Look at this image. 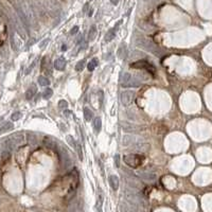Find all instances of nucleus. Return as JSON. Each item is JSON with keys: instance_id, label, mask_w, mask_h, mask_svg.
Wrapping results in <instances>:
<instances>
[{"instance_id": "f257e3e1", "label": "nucleus", "mask_w": 212, "mask_h": 212, "mask_svg": "<svg viewBox=\"0 0 212 212\" xmlns=\"http://www.w3.org/2000/svg\"><path fill=\"white\" fill-rule=\"evenodd\" d=\"M123 160H124V162L128 167L136 169L143 164L144 156L139 155V154H127V155H124Z\"/></svg>"}, {"instance_id": "f03ea898", "label": "nucleus", "mask_w": 212, "mask_h": 212, "mask_svg": "<svg viewBox=\"0 0 212 212\" xmlns=\"http://www.w3.org/2000/svg\"><path fill=\"white\" fill-rule=\"evenodd\" d=\"M141 85L139 81L137 80L133 74L128 72H125L121 76V86L122 87H138Z\"/></svg>"}, {"instance_id": "7ed1b4c3", "label": "nucleus", "mask_w": 212, "mask_h": 212, "mask_svg": "<svg viewBox=\"0 0 212 212\" xmlns=\"http://www.w3.org/2000/svg\"><path fill=\"white\" fill-rule=\"evenodd\" d=\"M131 67L135 69H144V70H146L147 72L151 73L152 76H155V73H156L155 67L146 61H137L135 62V63L131 64Z\"/></svg>"}, {"instance_id": "20e7f679", "label": "nucleus", "mask_w": 212, "mask_h": 212, "mask_svg": "<svg viewBox=\"0 0 212 212\" xmlns=\"http://www.w3.org/2000/svg\"><path fill=\"white\" fill-rule=\"evenodd\" d=\"M135 91L133 90H123L121 92V102L124 106H129L135 99Z\"/></svg>"}, {"instance_id": "39448f33", "label": "nucleus", "mask_w": 212, "mask_h": 212, "mask_svg": "<svg viewBox=\"0 0 212 212\" xmlns=\"http://www.w3.org/2000/svg\"><path fill=\"white\" fill-rule=\"evenodd\" d=\"M140 47H142L143 49H146V50H150L151 52H153L155 55H157V56H160L161 55V52H160V50H159L158 48H157L155 45L153 44V43L151 42V40H147V39H144V38H142V43L141 44H138Z\"/></svg>"}, {"instance_id": "423d86ee", "label": "nucleus", "mask_w": 212, "mask_h": 212, "mask_svg": "<svg viewBox=\"0 0 212 212\" xmlns=\"http://www.w3.org/2000/svg\"><path fill=\"white\" fill-rule=\"evenodd\" d=\"M142 141H143V140L137 138L136 136L126 135V136H124L123 137V139H122V145L128 146V145H131V144H141Z\"/></svg>"}, {"instance_id": "0eeeda50", "label": "nucleus", "mask_w": 212, "mask_h": 212, "mask_svg": "<svg viewBox=\"0 0 212 212\" xmlns=\"http://www.w3.org/2000/svg\"><path fill=\"white\" fill-rule=\"evenodd\" d=\"M122 125V129L126 133H137L141 131L140 126H137V125L131 124V123H127V122H121Z\"/></svg>"}, {"instance_id": "6e6552de", "label": "nucleus", "mask_w": 212, "mask_h": 212, "mask_svg": "<svg viewBox=\"0 0 212 212\" xmlns=\"http://www.w3.org/2000/svg\"><path fill=\"white\" fill-rule=\"evenodd\" d=\"M120 23H121V21H118V23L116 24L115 27L108 30V32L106 33V35H105V38H104V39H105V42H106V43H109V42H112V39L115 38L116 32H117V30H118V28H119V24H120Z\"/></svg>"}, {"instance_id": "1a4fd4ad", "label": "nucleus", "mask_w": 212, "mask_h": 212, "mask_svg": "<svg viewBox=\"0 0 212 212\" xmlns=\"http://www.w3.org/2000/svg\"><path fill=\"white\" fill-rule=\"evenodd\" d=\"M137 175L147 181H154L156 179V174L152 173V172H137Z\"/></svg>"}, {"instance_id": "9d476101", "label": "nucleus", "mask_w": 212, "mask_h": 212, "mask_svg": "<svg viewBox=\"0 0 212 212\" xmlns=\"http://www.w3.org/2000/svg\"><path fill=\"white\" fill-rule=\"evenodd\" d=\"M44 143L46 146H48L49 149L53 150V151H56L57 152V150H59V146H57V143H56L55 141H54L52 138H50V137H45L44 139Z\"/></svg>"}, {"instance_id": "9b49d317", "label": "nucleus", "mask_w": 212, "mask_h": 212, "mask_svg": "<svg viewBox=\"0 0 212 212\" xmlns=\"http://www.w3.org/2000/svg\"><path fill=\"white\" fill-rule=\"evenodd\" d=\"M66 65H67V62L64 57H59V59L55 61V63H54L55 68L59 71H63L64 69L66 68Z\"/></svg>"}, {"instance_id": "f8f14e48", "label": "nucleus", "mask_w": 212, "mask_h": 212, "mask_svg": "<svg viewBox=\"0 0 212 212\" xmlns=\"http://www.w3.org/2000/svg\"><path fill=\"white\" fill-rule=\"evenodd\" d=\"M108 180H109V185L112 190H115V191L118 190V188H119V178H118V176L116 175L109 176Z\"/></svg>"}, {"instance_id": "ddd939ff", "label": "nucleus", "mask_w": 212, "mask_h": 212, "mask_svg": "<svg viewBox=\"0 0 212 212\" xmlns=\"http://www.w3.org/2000/svg\"><path fill=\"white\" fill-rule=\"evenodd\" d=\"M93 127H95V133H100L101 127H102V120L100 117H97L93 122Z\"/></svg>"}, {"instance_id": "4468645a", "label": "nucleus", "mask_w": 212, "mask_h": 212, "mask_svg": "<svg viewBox=\"0 0 212 212\" xmlns=\"http://www.w3.org/2000/svg\"><path fill=\"white\" fill-rule=\"evenodd\" d=\"M84 118H85V120L87 122H90L93 118V112H91L88 107L84 108Z\"/></svg>"}, {"instance_id": "2eb2a0df", "label": "nucleus", "mask_w": 212, "mask_h": 212, "mask_svg": "<svg viewBox=\"0 0 212 212\" xmlns=\"http://www.w3.org/2000/svg\"><path fill=\"white\" fill-rule=\"evenodd\" d=\"M35 92H36V87H35V86H32V88L28 89L27 93H26V98H27L28 100H31L32 98L34 97Z\"/></svg>"}, {"instance_id": "dca6fc26", "label": "nucleus", "mask_w": 212, "mask_h": 212, "mask_svg": "<svg viewBox=\"0 0 212 212\" xmlns=\"http://www.w3.org/2000/svg\"><path fill=\"white\" fill-rule=\"evenodd\" d=\"M53 95V90H52L51 88H46L44 91V93H43V97H44V99H46V100H49L50 98Z\"/></svg>"}, {"instance_id": "f3484780", "label": "nucleus", "mask_w": 212, "mask_h": 212, "mask_svg": "<svg viewBox=\"0 0 212 212\" xmlns=\"http://www.w3.org/2000/svg\"><path fill=\"white\" fill-rule=\"evenodd\" d=\"M38 84L40 86H48L50 85V81L46 76H39L38 78Z\"/></svg>"}, {"instance_id": "a211bd4d", "label": "nucleus", "mask_w": 212, "mask_h": 212, "mask_svg": "<svg viewBox=\"0 0 212 212\" xmlns=\"http://www.w3.org/2000/svg\"><path fill=\"white\" fill-rule=\"evenodd\" d=\"M66 139H67V142H68L69 145H70L71 147H73V149H76V144H78V142H76V140H74V138H73L72 136H70V135H68Z\"/></svg>"}, {"instance_id": "6ab92c4d", "label": "nucleus", "mask_w": 212, "mask_h": 212, "mask_svg": "<svg viewBox=\"0 0 212 212\" xmlns=\"http://www.w3.org/2000/svg\"><path fill=\"white\" fill-rule=\"evenodd\" d=\"M97 66H98V59H92L90 61V63L88 64V70H89V71H93Z\"/></svg>"}, {"instance_id": "aec40b11", "label": "nucleus", "mask_w": 212, "mask_h": 212, "mask_svg": "<svg viewBox=\"0 0 212 212\" xmlns=\"http://www.w3.org/2000/svg\"><path fill=\"white\" fill-rule=\"evenodd\" d=\"M95 35H97V29H95V26H92V27L90 28V30H89V39H90V40H93Z\"/></svg>"}, {"instance_id": "412c9836", "label": "nucleus", "mask_w": 212, "mask_h": 212, "mask_svg": "<svg viewBox=\"0 0 212 212\" xmlns=\"http://www.w3.org/2000/svg\"><path fill=\"white\" fill-rule=\"evenodd\" d=\"M85 59H83V61H80L78 64H76V71H82L84 69V66H85Z\"/></svg>"}, {"instance_id": "4be33fe9", "label": "nucleus", "mask_w": 212, "mask_h": 212, "mask_svg": "<svg viewBox=\"0 0 212 212\" xmlns=\"http://www.w3.org/2000/svg\"><path fill=\"white\" fill-rule=\"evenodd\" d=\"M76 152H78V158L81 159V160H83V151H82V146L80 145V144H76Z\"/></svg>"}, {"instance_id": "5701e85b", "label": "nucleus", "mask_w": 212, "mask_h": 212, "mask_svg": "<svg viewBox=\"0 0 212 212\" xmlns=\"http://www.w3.org/2000/svg\"><path fill=\"white\" fill-rule=\"evenodd\" d=\"M59 108H63V109H65V108L68 107V102H67L66 100H61L59 102Z\"/></svg>"}, {"instance_id": "b1692460", "label": "nucleus", "mask_w": 212, "mask_h": 212, "mask_svg": "<svg viewBox=\"0 0 212 212\" xmlns=\"http://www.w3.org/2000/svg\"><path fill=\"white\" fill-rule=\"evenodd\" d=\"M28 139H29V142L32 144V145H35V144H36L35 136H33V135H29V136H28Z\"/></svg>"}, {"instance_id": "393cba45", "label": "nucleus", "mask_w": 212, "mask_h": 212, "mask_svg": "<svg viewBox=\"0 0 212 212\" xmlns=\"http://www.w3.org/2000/svg\"><path fill=\"white\" fill-rule=\"evenodd\" d=\"M78 32V26H76L74 28H72V29H71L70 35H76Z\"/></svg>"}, {"instance_id": "a878e982", "label": "nucleus", "mask_w": 212, "mask_h": 212, "mask_svg": "<svg viewBox=\"0 0 212 212\" xmlns=\"http://www.w3.org/2000/svg\"><path fill=\"white\" fill-rule=\"evenodd\" d=\"M20 117H21V114H20V112H15L14 115L12 116V119H13V120H15V121H16V120H18Z\"/></svg>"}, {"instance_id": "bb28decb", "label": "nucleus", "mask_w": 212, "mask_h": 212, "mask_svg": "<svg viewBox=\"0 0 212 212\" xmlns=\"http://www.w3.org/2000/svg\"><path fill=\"white\" fill-rule=\"evenodd\" d=\"M115 164H116V167H117V168H119V167H120L119 155H116V156H115Z\"/></svg>"}, {"instance_id": "cd10ccee", "label": "nucleus", "mask_w": 212, "mask_h": 212, "mask_svg": "<svg viewBox=\"0 0 212 212\" xmlns=\"http://www.w3.org/2000/svg\"><path fill=\"white\" fill-rule=\"evenodd\" d=\"M47 42H49V38H48V39H45L44 42H43V44H42V45H40V48H43V47H44V46H45V45H46V44H47Z\"/></svg>"}, {"instance_id": "c85d7f7f", "label": "nucleus", "mask_w": 212, "mask_h": 212, "mask_svg": "<svg viewBox=\"0 0 212 212\" xmlns=\"http://www.w3.org/2000/svg\"><path fill=\"white\" fill-rule=\"evenodd\" d=\"M87 7H88V4H87V3H86V4L84 5V9H83L84 12H86V11H87Z\"/></svg>"}, {"instance_id": "c756f323", "label": "nucleus", "mask_w": 212, "mask_h": 212, "mask_svg": "<svg viewBox=\"0 0 212 212\" xmlns=\"http://www.w3.org/2000/svg\"><path fill=\"white\" fill-rule=\"evenodd\" d=\"M66 49H67V46H66V45H63V46H62V50H63V51H65Z\"/></svg>"}, {"instance_id": "7c9ffc66", "label": "nucleus", "mask_w": 212, "mask_h": 212, "mask_svg": "<svg viewBox=\"0 0 212 212\" xmlns=\"http://www.w3.org/2000/svg\"><path fill=\"white\" fill-rule=\"evenodd\" d=\"M112 2L114 3V4H116V3H117V0H112Z\"/></svg>"}, {"instance_id": "2f4dec72", "label": "nucleus", "mask_w": 212, "mask_h": 212, "mask_svg": "<svg viewBox=\"0 0 212 212\" xmlns=\"http://www.w3.org/2000/svg\"><path fill=\"white\" fill-rule=\"evenodd\" d=\"M90 1H91V0H90Z\"/></svg>"}]
</instances>
